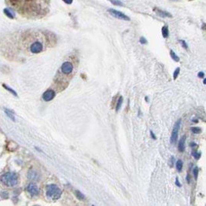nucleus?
I'll list each match as a JSON object with an SVG mask.
<instances>
[{"label":"nucleus","instance_id":"ddd939ff","mask_svg":"<svg viewBox=\"0 0 206 206\" xmlns=\"http://www.w3.org/2000/svg\"><path fill=\"white\" fill-rule=\"evenodd\" d=\"M75 195L79 200H80V201H83V200L85 199V196L83 195V193H81V192H80V191H76Z\"/></svg>","mask_w":206,"mask_h":206},{"label":"nucleus","instance_id":"6e6552de","mask_svg":"<svg viewBox=\"0 0 206 206\" xmlns=\"http://www.w3.org/2000/svg\"><path fill=\"white\" fill-rule=\"evenodd\" d=\"M27 192H29L30 194H31L32 195H39V189H38V187L34 184H30L27 187Z\"/></svg>","mask_w":206,"mask_h":206},{"label":"nucleus","instance_id":"b1692460","mask_svg":"<svg viewBox=\"0 0 206 206\" xmlns=\"http://www.w3.org/2000/svg\"><path fill=\"white\" fill-rule=\"evenodd\" d=\"M3 87H5V88H6V90H7V91H10V92H11V93H12V94H14V95H15V96H17V94H16V92H15V91H13V90H11V89H10V87H7V86H6V85H3Z\"/></svg>","mask_w":206,"mask_h":206},{"label":"nucleus","instance_id":"423d86ee","mask_svg":"<svg viewBox=\"0 0 206 206\" xmlns=\"http://www.w3.org/2000/svg\"><path fill=\"white\" fill-rule=\"evenodd\" d=\"M43 50V45L39 41H36L33 42L30 46V51L33 53H39Z\"/></svg>","mask_w":206,"mask_h":206},{"label":"nucleus","instance_id":"6ab92c4d","mask_svg":"<svg viewBox=\"0 0 206 206\" xmlns=\"http://www.w3.org/2000/svg\"><path fill=\"white\" fill-rule=\"evenodd\" d=\"M5 111H6V115L8 116V117H10V118H11V120H15V117H14V115L12 114L11 111H8V110H5Z\"/></svg>","mask_w":206,"mask_h":206},{"label":"nucleus","instance_id":"20e7f679","mask_svg":"<svg viewBox=\"0 0 206 206\" xmlns=\"http://www.w3.org/2000/svg\"><path fill=\"white\" fill-rule=\"evenodd\" d=\"M60 71L65 75H70L74 71V65H73L72 63L69 62V61L64 62L61 66Z\"/></svg>","mask_w":206,"mask_h":206},{"label":"nucleus","instance_id":"1a4fd4ad","mask_svg":"<svg viewBox=\"0 0 206 206\" xmlns=\"http://www.w3.org/2000/svg\"><path fill=\"white\" fill-rule=\"evenodd\" d=\"M154 10H155V12L156 13V14H158V16H161V17H170L172 18V15L171 14V13H168V12L166 11H164V10H160V9L158 8H155L154 9Z\"/></svg>","mask_w":206,"mask_h":206},{"label":"nucleus","instance_id":"412c9836","mask_svg":"<svg viewBox=\"0 0 206 206\" xmlns=\"http://www.w3.org/2000/svg\"><path fill=\"white\" fill-rule=\"evenodd\" d=\"M179 72H180V68H179V67H178V68H177L176 70H175V72H174V76H173V77H174V80H175V79H176L177 77H178Z\"/></svg>","mask_w":206,"mask_h":206},{"label":"nucleus","instance_id":"aec40b11","mask_svg":"<svg viewBox=\"0 0 206 206\" xmlns=\"http://www.w3.org/2000/svg\"><path fill=\"white\" fill-rule=\"evenodd\" d=\"M191 131L193 133H195V134H198V133L201 132V130L199 127H192L191 128Z\"/></svg>","mask_w":206,"mask_h":206},{"label":"nucleus","instance_id":"dca6fc26","mask_svg":"<svg viewBox=\"0 0 206 206\" xmlns=\"http://www.w3.org/2000/svg\"><path fill=\"white\" fill-rule=\"evenodd\" d=\"M170 53H171V56H172V58L174 59V60L176 61V62H178V61H179V59H180L179 57H178V56H177L175 53H174L173 50H171Z\"/></svg>","mask_w":206,"mask_h":206},{"label":"nucleus","instance_id":"9b49d317","mask_svg":"<svg viewBox=\"0 0 206 206\" xmlns=\"http://www.w3.org/2000/svg\"><path fill=\"white\" fill-rule=\"evenodd\" d=\"M161 32H162L163 37H164V38L168 37L169 31H168V26H163L162 29H161Z\"/></svg>","mask_w":206,"mask_h":206},{"label":"nucleus","instance_id":"f8f14e48","mask_svg":"<svg viewBox=\"0 0 206 206\" xmlns=\"http://www.w3.org/2000/svg\"><path fill=\"white\" fill-rule=\"evenodd\" d=\"M3 12L4 14H5L7 17H9L10 19H14V15L13 14V13H12L9 9H4Z\"/></svg>","mask_w":206,"mask_h":206},{"label":"nucleus","instance_id":"a878e982","mask_svg":"<svg viewBox=\"0 0 206 206\" xmlns=\"http://www.w3.org/2000/svg\"><path fill=\"white\" fill-rule=\"evenodd\" d=\"M140 42H141V43H142V44L147 43V41H146V39H144V37L141 38V39H140Z\"/></svg>","mask_w":206,"mask_h":206},{"label":"nucleus","instance_id":"c756f323","mask_svg":"<svg viewBox=\"0 0 206 206\" xmlns=\"http://www.w3.org/2000/svg\"><path fill=\"white\" fill-rule=\"evenodd\" d=\"M176 184L178 186H179V187H180V186H181V184H180V183H179V181H178V178H177V179H176Z\"/></svg>","mask_w":206,"mask_h":206},{"label":"nucleus","instance_id":"39448f33","mask_svg":"<svg viewBox=\"0 0 206 206\" xmlns=\"http://www.w3.org/2000/svg\"><path fill=\"white\" fill-rule=\"evenodd\" d=\"M108 13L114 16V18H117L118 19H122V20H127L130 21V18L124 14V13H121V12L118 11L117 10H114V9H109L108 10Z\"/></svg>","mask_w":206,"mask_h":206},{"label":"nucleus","instance_id":"f3484780","mask_svg":"<svg viewBox=\"0 0 206 206\" xmlns=\"http://www.w3.org/2000/svg\"><path fill=\"white\" fill-rule=\"evenodd\" d=\"M37 178V175H36V172H30L29 174V178L31 180H35Z\"/></svg>","mask_w":206,"mask_h":206},{"label":"nucleus","instance_id":"a211bd4d","mask_svg":"<svg viewBox=\"0 0 206 206\" xmlns=\"http://www.w3.org/2000/svg\"><path fill=\"white\" fill-rule=\"evenodd\" d=\"M110 1H111V3L115 6H123V3L119 0H110Z\"/></svg>","mask_w":206,"mask_h":206},{"label":"nucleus","instance_id":"2eb2a0df","mask_svg":"<svg viewBox=\"0 0 206 206\" xmlns=\"http://www.w3.org/2000/svg\"><path fill=\"white\" fill-rule=\"evenodd\" d=\"M122 103H123V97H120V98H119L118 100V102H117V107H116V111H118L119 110H120V107H121V104Z\"/></svg>","mask_w":206,"mask_h":206},{"label":"nucleus","instance_id":"7ed1b4c3","mask_svg":"<svg viewBox=\"0 0 206 206\" xmlns=\"http://www.w3.org/2000/svg\"><path fill=\"white\" fill-rule=\"evenodd\" d=\"M181 119H179L178 121L175 123V126H174L173 131H172V136H171V143L172 144H175V143L178 141V131H179L180 126H181Z\"/></svg>","mask_w":206,"mask_h":206},{"label":"nucleus","instance_id":"f03ea898","mask_svg":"<svg viewBox=\"0 0 206 206\" xmlns=\"http://www.w3.org/2000/svg\"><path fill=\"white\" fill-rule=\"evenodd\" d=\"M61 192L60 188L56 184H50L46 188V195L49 198L52 200H57L60 198Z\"/></svg>","mask_w":206,"mask_h":206},{"label":"nucleus","instance_id":"5701e85b","mask_svg":"<svg viewBox=\"0 0 206 206\" xmlns=\"http://www.w3.org/2000/svg\"><path fill=\"white\" fill-rule=\"evenodd\" d=\"M192 155H193V156L196 158V159H199L200 157H201V154L198 153V152H196V151L192 152Z\"/></svg>","mask_w":206,"mask_h":206},{"label":"nucleus","instance_id":"c85d7f7f","mask_svg":"<svg viewBox=\"0 0 206 206\" xmlns=\"http://www.w3.org/2000/svg\"><path fill=\"white\" fill-rule=\"evenodd\" d=\"M150 134H151V137H152V138H153V139L154 140H155V139H156V137H155V134H153V131H150Z\"/></svg>","mask_w":206,"mask_h":206},{"label":"nucleus","instance_id":"cd10ccee","mask_svg":"<svg viewBox=\"0 0 206 206\" xmlns=\"http://www.w3.org/2000/svg\"><path fill=\"white\" fill-rule=\"evenodd\" d=\"M198 77H201V78H202V77H204V74L203 72H200V73H198Z\"/></svg>","mask_w":206,"mask_h":206},{"label":"nucleus","instance_id":"bb28decb","mask_svg":"<svg viewBox=\"0 0 206 206\" xmlns=\"http://www.w3.org/2000/svg\"><path fill=\"white\" fill-rule=\"evenodd\" d=\"M63 1L67 4H71L73 2V0H63Z\"/></svg>","mask_w":206,"mask_h":206},{"label":"nucleus","instance_id":"f257e3e1","mask_svg":"<svg viewBox=\"0 0 206 206\" xmlns=\"http://www.w3.org/2000/svg\"><path fill=\"white\" fill-rule=\"evenodd\" d=\"M1 181L4 185L7 187H13L18 183V176L16 173L8 172L1 176Z\"/></svg>","mask_w":206,"mask_h":206},{"label":"nucleus","instance_id":"393cba45","mask_svg":"<svg viewBox=\"0 0 206 206\" xmlns=\"http://www.w3.org/2000/svg\"><path fill=\"white\" fill-rule=\"evenodd\" d=\"M180 42H181V43L182 44L183 47H184V49H188V45H187V44H186V42H184V40H180Z\"/></svg>","mask_w":206,"mask_h":206},{"label":"nucleus","instance_id":"4be33fe9","mask_svg":"<svg viewBox=\"0 0 206 206\" xmlns=\"http://www.w3.org/2000/svg\"><path fill=\"white\" fill-rule=\"evenodd\" d=\"M193 173H194V175H195V179H197V178H198V168L195 167V168H194Z\"/></svg>","mask_w":206,"mask_h":206},{"label":"nucleus","instance_id":"9d476101","mask_svg":"<svg viewBox=\"0 0 206 206\" xmlns=\"http://www.w3.org/2000/svg\"><path fill=\"white\" fill-rule=\"evenodd\" d=\"M185 140H186V137L185 136H183V137H181V139L180 140L179 143H178V150H179L180 152H183L184 151V148H185V145H184Z\"/></svg>","mask_w":206,"mask_h":206},{"label":"nucleus","instance_id":"4468645a","mask_svg":"<svg viewBox=\"0 0 206 206\" xmlns=\"http://www.w3.org/2000/svg\"><path fill=\"white\" fill-rule=\"evenodd\" d=\"M182 168H183L182 161H181V160H178L176 163V168H177V170H178V172H181V170H182Z\"/></svg>","mask_w":206,"mask_h":206},{"label":"nucleus","instance_id":"0eeeda50","mask_svg":"<svg viewBox=\"0 0 206 206\" xmlns=\"http://www.w3.org/2000/svg\"><path fill=\"white\" fill-rule=\"evenodd\" d=\"M55 95H56V94H55L54 91H53V90H48V91H46L43 94L42 99L45 101H50V100H52L54 98Z\"/></svg>","mask_w":206,"mask_h":206}]
</instances>
